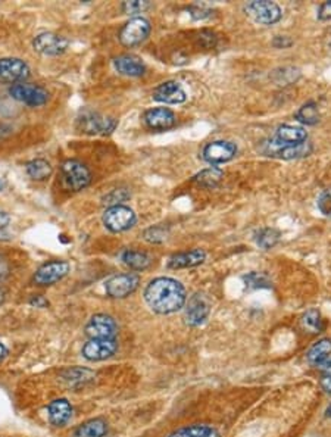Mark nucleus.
<instances>
[{"instance_id": "8", "label": "nucleus", "mask_w": 331, "mask_h": 437, "mask_svg": "<svg viewBox=\"0 0 331 437\" xmlns=\"http://www.w3.org/2000/svg\"><path fill=\"white\" fill-rule=\"evenodd\" d=\"M9 95L15 100L33 107L43 106L49 100V92L46 88L28 83H20L12 86L9 88Z\"/></svg>"}, {"instance_id": "9", "label": "nucleus", "mask_w": 331, "mask_h": 437, "mask_svg": "<svg viewBox=\"0 0 331 437\" xmlns=\"http://www.w3.org/2000/svg\"><path fill=\"white\" fill-rule=\"evenodd\" d=\"M140 277L133 272H127V274H120L112 279H109L105 284L106 293L112 299H124L133 295L139 289Z\"/></svg>"}, {"instance_id": "46", "label": "nucleus", "mask_w": 331, "mask_h": 437, "mask_svg": "<svg viewBox=\"0 0 331 437\" xmlns=\"http://www.w3.org/2000/svg\"><path fill=\"white\" fill-rule=\"evenodd\" d=\"M325 415L328 416V418H331V405L327 408V411H325Z\"/></svg>"}, {"instance_id": "27", "label": "nucleus", "mask_w": 331, "mask_h": 437, "mask_svg": "<svg viewBox=\"0 0 331 437\" xmlns=\"http://www.w3.org/2000/svg\"><path fill=\"white\" fill-rule=\"evenodd\" d=\"M27 174L35 180V181H43V180H47L52 173H53V168L50 163L46 161V159H33L27 163Z\"/></svg>"}, {"instance_id": "36", "label": "nucleus", "mask_w": 331, "mask_h": 437, "mask_svg": "<svg viewBox=\"0 0 331 437\" xmlns=\"http://www.w3.org/2000/svg\"><path fill=\"white\" fill-rule=\"evenodd\" d=\"M317 205L324 216L331 218V189H327L320 194Z\"/></svg>"}, {"instance_id": "26", "label": "nucleus", "mask_w": 331, "mask_h": 437, "mask_svg": "<svg viewBox=\"0 0 331 437\" xmlns=\"http://www.w3.org/2000/svg\"><path fill=\"white\" fill-rule=\"evenodd\" d=\"M121 261L124 262V265H127L128 268H132L134 271H143L147 267L151 265V258L147 257L144 252H139V250H125L121 255Z\"/></svg>"}, {"instance_id": "12", "label": "nucleus", "mask_w": 331, "mask_h": 437, "mask_svg": "<svg viewBox=\"0 0 331 437\" xmlns=\"http://www.w3.org/2000/svg\"><path fill=\"white\" fill-rule=\"evenodd\" d=\"M68 39L54 33H42L33 42L34 50L43 57H58L68 49Z\"/></svg>"}, {"instance_id": "4", "label": "nucleus", "mask_w": 331, "mask_h": 437, "mask_svg": "<svg viewBox=\"0 0 331 437\" xmlns=\"http://www.w3.org/2000/svg\"><path fill=\"white\" fill-rule=\"evenodd\" d=\"M103 226L112 233H122L130 230L136 221V214L133 209H130L128 206L124 205H118V206H110L105 211L103 214Z\"/></svg>"}, {"instance_id": "33", "label": "nucleus", "mask_w": 331, "mask_h": 437, "mask_svg": "<svg viewBox=\"0 0 331 437\" xmlns=\"http://www.w3.org/2000/svg\"><path fill=\"white\" fill-rule=\"evenodd\" d=\"M130 197V193H128L125 189H115L110 193H108L105 197H103V204L108 205L109 208L110 206H118L121 205L122 202H125V200Z\"/></svg>"}, {"instance_id": "38", "label": "nucleus", "mask_w": 331, "mask_h": 437, "mask_svg": "<svg viewBox=\"0 0 331 437\" xmlns=\"http://www.w3.org/2000/svg\"><path fill=\"white\" fill-rule=\"evenodd\" d=\"M144 239L151 243H161L165 240V231L159 227H152L144 231Z\"/></svg>"}, {"instance_id": "39", "label": "nucleus", "mask_w": 331, "mask_h": 437, "mask_svg": "<svg viewBox=\"0 0 331 437\" xmlns=\"http://www.w3.org/2000/svg\"><path fill=\"white\" fill-rule=\"evenodd\" d=\"M318 20L320 21H327V20H331V0L330 2H324L320 8H318Z\"/></svg>"}, {"instance_id": "18", "label": "nucleus", "mask_w": 331, "mask_h": 437, "mask_svg": "<svg viewBox=\"0 0 331 437\" xmlns=\"http://www.w3.org/2000/svg\"><path fill=\"white\" fill-rule=\"evenodd\" d=\"M153 99L165 105H180L186 102L187 93L177 81H165L153 90Z\"/></svg>"}, {"instance_id": "3", "label": "nucleus", "mask_w": 331, "mask_h": 437, "mask_svg": "<svg viewBox=\"0 0 331 437\" xmlns=\"http://www.w3.org/2000/svg\"><path fill=\"white\" fill-rule=\"evenodd\" d=\"M261 152L267 156L290 161V159H299V158H305L310 155L312 146L308 141H303L299 144H284L279 141L277 139H272V140L262 143Z\"/></svg>"}, {"instance_id": "45", "label": "nucleus", "mask_w": 331, "mask_h": 437, "mask_svg": "<svg viewBox=\"0 0 331 437\" xmlns=\"http://www.w3.org/2000/svg\"><path fill=\"white\" fill-rule=\"evenodd\" d=\"M5 299H6V293H5V290H4V289H0V305H2V303L5 302Z\"/></svg>"}, {"instance_id": "25", "label": "nucleus", "mask_w": 331, "mask_h": 437, "mask_svg": "<svg viewBox=\"0 0 331 437\" xmlns=\"http://www.w3.org/2000/svg\"><path fill=\"white\" fill-rule=\"evenodd\" d=\"M168 437H221V434L214 427L205 424H193L175 430Z\"/></svg>"}, {"instance_id": "16", "label": "nucleus", "mask_w": 331, "mask_h": 437, "mask_svg": "<svg viewBox=\"0 0 331 437\" xmlns=\"http://www.w3.org/2000/svg\"><path fill=\"white\" fill-rule=\"evenodd\" d=\"M69 264L65 261L47 262L35 271L34 283L39 286H52L61 281L69 272Z\"/></svg>"}, {"instance_id": "28", "label": "nucleus", "mask_w": 331, "mask_h": 437, "mask_svg": "<svg viewBox=\"0 0 331 437\" xmlns=\"http://www.w3.org/2000/svg\"><path fill=\"white\" fill-rule=\"evenodd\" d=\"M224 177V173L223 170L219 168H215V167H211L208 170H204L200 171L197 175H194V181L202 186V187H207V189H212L215 186L219 185V181L223 180Z\"/></svg>"}, {"instance_id": "6", "label": "nucleus", "mask_w": 331, "mask_h": 437, "mask_svg": "<svg viewBox=\"0 0 331 437\" xmlns=\"http://www.w3.org/2000/svg\"><path fill=\"white\" fill-rule=\"evenodd\" d=\"M245 11L256 23L264 25L279 23L283 16L281 8L277 4L269 2V0H253L245 6Z\"/></svg>"}, {"instance_id": "30", "label": "nucleus", "mask_w": 331, "mask_h": 437, "mask_svg": "<svg viewBox=\"0 0 331 437\" xmlns=\"http://www.w3.org/2000/svg\"><path fill=\"white\" fill-rule=\"evenodd\" d=\"M296 120L303 125H315L320 122V111L314 102H308L296 112Z\"/></svg>"}, {"instance_id": "47", "label": "nucleus", "mask_w": 331, "mask_h": 437, "mask_svg": "<svg viewBox=\"0 0 331 437\" xmlns=\"http://www.w3.org/2000/svg\"><path fill=\"white\" fill-rule=\"evenodd\" d=\"M5 187V181L4 180H0V190H2Z\"/></svg>"}, {"instance_id": "20", "label": "nucleus", "mask_w": 331, "mask_h": 437, "mask_svg": "<svg viewBox=\"0 0 331 437\" xmlns=\"http://www.w3.org/2000/svg\"><path fill=\"white\" fill-rule=\"evenodd\" d=\"M207 260V253L200 249H194L190 252H181L175 253L170 258L168 267L171 269H181V268H192L204 264Z\"/></svg>"}, {"instance_id": "15", "label": "nucleus", "mask_w": 331, "mask_h": 437, "mask_svg": "<svg viewBox=\"0 0 331 437\" xmlns=\"http://www.w3.org/2000/svg\"><path fill=\"white\" fill-rule=\"evenodd\" d=\"M237 153V146L233 141L227 140H215L208 143L204 152H202V158H204L211 165H218V163H226L231 161Z\"/></svg>"}, {"instance_id": "21", "label": "nucleus", "mask_w": 331, "mask_h": 437, "mask_svg": "<svg viewBox=\"0 0 331 437\" xmlns=\"http://www.w3.org/2000/svg\"><path fill=\"white\" fill-rule=\"evenodd\" d=\"M72 418V407L66 399H57L49 405V420L54 427H64Z\"/></svg>"}, {"instance_id": "14", "label": "nucleus", "mask_w": 331, "mask_h": 437, "mask_svg": "<svg viewBox=\"0 0 331 437\" xmlns=\"http://www.w3.org/2000/svg\"><path fill=\"white\" fill-rule=\"evenodd\" d=\"M117 351H118V343L115 339H95L88 340L83 346L81 354L87 361L99 362L114 356Z\"/></svg>"}, {"instance_id": "42", "label": "nucleus", "mask_w": 331, "mask_h": 437, "mask_svg": "<svg viewBox=\"0 0 331 437\" xmlns=\"http://www.w3.org/2000/svg\"><path fill=\"white\" fill-rule=\"evenodd\" d=\"M8 271H9V268H8L6 261L2 257H0V280L8 276Z\"/></svg>"}, {"instance_id": "41", "label": "nucleus", "mask_w": 331, "mask_h": 437, "mask_svg": "<svg viewBox=\"0 0 331 437\" xmlns=\"http://www.w3.org/2000/svg\"><path fill=\"white\" fill-rule=\"evenodd\" d=\"M30 305L35 306V308H46V306H49V302L43 296H33L30 299Z\"/></svg>"}, {"instance_id": "10", "label": "nucleus", "mask_w": 331, "mask_h": 437, "mask_svg": "<svg viewBox=\"0 0 331 437\" xmlns=\"http://www.w3.org/2000/svg\"><path fill=\"white\" fill-rule=\"evenodd\" d=\"M118 333L117 321L106 314H96L86 325V334L90 340L95 339H115Z\"/></svg>"}, {"instance_id": "11", "label": "nucleus", "mask_w": 331, "mask_h": 437, "mask_svg": "<svg viewBox=\"0 0 331 437\" xmlns=\"http://www.w3.org/2000/svg\"><path fill=\"white\" fill-rule=\"evenodd\" d=\"M30 77V66L18 58L0 59V83L20 84Z\"/></svg>"}, {"instance_id": "48", "label": "nucleus", "mask_w": 331, "mask_h": 437, "mask_svg": "<svg viewBox=\"0 0 331 437\" xmlns=\"http://www.w3.org/2000/svg\"><path fill=\"white\" fill-rule=\"evenodd\" d=\"M330 49H331V42H330Z\"/></svg>"}, {"instance_id": "5", "label": "nucleus", "mask_w": 331, "mask_h": 437, "mask_svg": "<svg viewBox=\"0 0 331 437\" xmlns=\"http://www.w3.org/2000/svg\"><path fill=\"white\" fill-rule=\"evenodd\" d=\"M151 30V23L146 18L134 16L121 28L120 42L125 47H134L149 37Z\"/></svg>"}, {"instance_id": "31", "label": "nucleus", "mask_w": 331, "mask_h": 437, "mask_svg": "<svg viewBox=\"0 0 331 437\" xmlns=\"http://www.w3.org/2000/svg\"><path fill=\"white\" fill-rule=\"evenodd\" d=\"M255 240H256L257 246L268 250V249H272L275 245L279 243L280 233L277 230H274V228H262L255 234Z\"/></svg>"}, {"instance_id": "24", "label": "nucleus", "mask_w": 331, "mask_h": 437, "mask_svg": "<svg viewBox=\"0 0 331 437\" xmlns=\"http://www.w3.org/2000/svg\"><path fill=\"white\" fill-rule=\"evenodd\" d=\"M108 433V424L102 418L83 423L74 431V437H103Z\"/></svg>"}, {"instance_id": "13", "label": "nucleus", "mask_w": 331, "mask_h": 437, "mask_svg": "<svg viewBox=\"0 0 331 437\" xmlns=\"http://www.w3.org/2000/svg\"><path fill=\"white\" fill-rule=\"evenodd\" d=\"M211 314V302L204 293H194L190 296L184 318L190 327H199L204 324Z\"/></svg>"}, {"instance_id": "23", "label": "nucleus", "mask_w": 331, "mask_h": 437, "mask_svg": "<svg viewBox=\"0 0 331 437\" xmlns=\"http://www.w3.org/2000/svg\"><path fill=\"white\" fill-rule=\"evenodd\" d=\"M275 139L279 141L284 143V144H299L306 141L308 139V133L305 132V129L298 125H280L277 129V133H275Z\"/></svg>"}, {"instance_id": "40", "label": "nucleus", "mask_w": 331, "mask_h": 437, "mask_svg": "<svg viewBox=\"0 0 331 437\" xmlns=\"http://www.w3.org/2000/svg\"><path fill=\"white\" fill-rule=\"evenodd\" d=\"M272 45L275 47H279V49H287V47H290L293 45V42L289 37H284V35H277V37L274 39Z\"/></svg>"}, {"instance_id": "19", "label": "nucleus", "mask_w": 331, "mask_h": 437, "mask_svg": "<svg viewBox=\"0 0 331 437\" xmlns=\"http://www.w3.org/2000/svg\"><path fill=\"white\" fill-rule=\"evenodd\" d=\"M114 66L125 77H141L146 72L144 62L134 54H121L114 59Z\"/></svg>"}, {"instance_id": "44", "label": "nucleus", "mask_w": 331, "mask_h": 437, "mask_svg": "<svg viewBox=\"0 0 331 437\" xmlns=\"http://www.w3.org/2000/svg\"><path fill=\"white\" fill-rule=\"evenodd\" d=\"M8 355V349L4 343H0V361H4Z\"/></svg>"}, {"instance_id": "43", "label": "nucleus", "mask_w": 331, "mask_h": 437, "mask_svg": "<svg viewBox=\"0 0 331 437\" xmlns=\"http://www.w3.org/2000/svg\"><path fill=\"white\" fill-rule=\"evenodd\" d=\"M11 221V216L6 214V212H2L0 211V230L5 228Z\"/></svg>"}, {"instance_id": "29", "label": "nucleus", "mask_w": 331, "mask_h": 437, "mask_svg": "<svg viewBox=\"0 0 331 437\" xmlns=\"http://www.w3.org/2000/svg\"><path fill=\"white\" fill-rule=\"evenodd\" d=\"M302 327L308 333L312 334H318L324 330V320L318 309H309V311L305 313V315L302 317Z\"/></svg>"}, {"instance_id": "34", "label": "nucleus", "mask_w": 331, "mask_h": 437, "mask_svg": "<svg viewBox=\"0 0 331 437\" xmlns=\"http://www.w3.org/2000/svg\"><path fill=\"white\" fill-rule=\"evenodd\" d=\"M151 8V2L147 0H132V2L122 4V12L127 15H139Z\"/></svg>"}, {"instance_id": "1", "label": "nucleus", "mask_w": 331, "mask_h": 437, "mask_svg": "<svg viewBox=\"0 0 331 437\" xmlns=\"http://www.w3.org/2000/svg\"><path fill=\"white\" fill-rule=\"evenodd\" d=\"M144 301L153 313L168 315L180 311L186 305L187 295L180 281L170 277H159L147 284Z\"/></svg>"}, {"instance_id": "17", "label": "nucleus", "mask_w": 331, "mask_h": 437, "mask_svg": "<svg viewBox=\"0 0 331 437\" xmlns=\"http://www.w3.org/2000/svg\"><path fill=\"white\" fill-rule=\"evenodd\" d=\"M143 121L147 129L153 132H165L173 129L177 124V117L168 107H152L144 112Z\"/></svg>"}, {"instance_id": "35", "label": "nucleus", "mask_w": 331, "mask_h": 437, "mask_svg": "<svg viewBox=\"0 0 331 437\" xmlns=\"http://www.w3.org/2000/svg\"><path fill=\"white\" fill-rule=\"evenodd\" d=\"M243 280H245L246 286L252 287V289H265V287L271 286L268 277L265 274H261V272H250L249 276L243 277Z\"/></svg>"}, {"instance_id": "32", "label": "nucleus", "mask_w": 331, "mask_h": 437, "mask_svg": "<svg viewBox=\"0 0 331 437\" xmlns=\"http://www.w3.org/2000/svg\"><path fill=\"white\" fill-rule=\"evenodd\" d=\"M62 377L65 381H68L69 385H81V383H87V381L90 380H93L96 374L86 368H72V370L65 371Z\"/></svg>"}, {"instance_id": "37", "label": "nucleus", "mask_w": 331, "mask_h": 437, "mask_svg": "<svg viewBox=\"0 0 331 437\" xmlns=\"http://www.w3.org/2000/svg\"><path fill=\"white\" fill-rule=\"evenodd\" d=\"M321 368H323V375H321L320 385L325 393L331 395V359H328L324 366H321Z\"/></svg>"}, {"instance_id": "2", "label": "nucleus", "mask_w": 331, "mask_h": 437, "mask_svg": "<svg viewBox=\"0 0 331 437\" xmlns=\"http://www.w3.org/2000/svg\"><path fill=\"white\" fill-rule=\"evenodd\" d=\"M61 173H62V183L68 190L79 192L86 189L91 183V173L87 168V165H84L80 161L76 159L65 161L61 167Z\"/></svg>"}, {"instance_id": "7", "label": "nucleus", "mask_w": 331, "mask_h": 437, "mask_svg": "<svg viewBox=\"0 0 331 437\" xmlns=\"http://www.w3.org/2000/svg\"><path fill=\"white\" fill-rule=\"evenodd\" d=\"M77 127L86 134H109L115 130L117 121L114 118H105L93 111H84L77 120Z\"/></svg>"}, {"instance_id": "22", "label": "nucleus", "mask_w": 331, "mask_h": 437, "mask_svg": "<svg viewBox=\"0 0 331 437\" xmlns=\"http://www.w3.org/2000/svg\"><path fill=\"white\" fill-rule=\"evenodd\" d=\"M331 355V339L318 340L306 354V359L314 367H321L330 359Z\"/></svg>"}]
</instances>
